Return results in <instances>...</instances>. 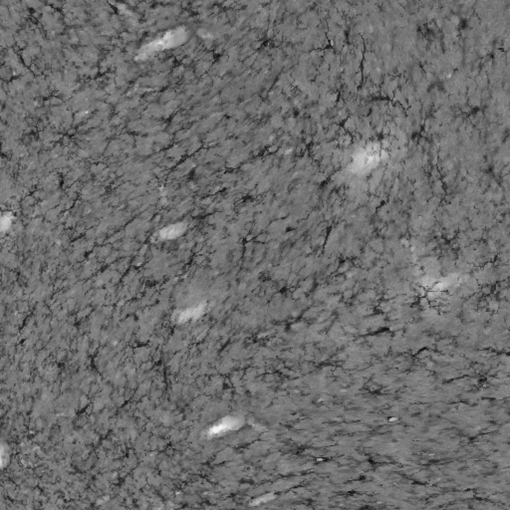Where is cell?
Returning <instances> with one entry per match:
<instances>
[{"instance_id": "obj_1", "label": "cell", "mask_w": 510, "mask_h": 510, "mask_svg": "<svg viewBox=\"0 0 510 510\" xmlns=\"http://www.w3.org/2000/svg\"><path fill=\"white\" fill-rule=\"evenodd\" d=\"M186 38V30L185 28H180L177 30L168 31L161 38L157 39L155 42L151 43L148 48L151 51L164 49L167 47H172L174 45H178L184 41Z\"/></svg>"}, {"instance_id": "obj_2", "label": "cell", "mask_w": 510, "mask_h": 510, "mask_svg": "<svg viewBox=\"0 0 510 510\" xmlns=\"http://www.w3.org/2000/svg\"><path fill=\"white\" fill-rule=\"evenodd\" d=\"M236 423L235 422H224L223 424H219L217 425L216 427H214L212 430H211V432L212 433H217V432H228L230 431L231 429H233L234 426H235Z\"/></svg>"}]
</instances>
